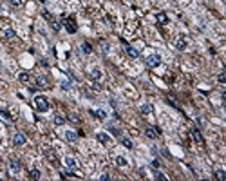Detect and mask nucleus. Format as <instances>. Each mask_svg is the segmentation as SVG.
I'll list each match as a JSON object with an SVG mask.
<instances>
[{"label": "nucleus", "mask_w": 226, "mask_h": 181, "mask_svg": "<svg viewBox=\"0 0 226 181\" xmlns=\"http://www.w3.org/2000/svg\"><path fill=\"white\" fill-rule=\"evenodd\" d=\"M35 107L38 112H47L49 111V100L42 94H38V96H35Z\"/></svg>", "instance_id": "1"}, {"label": "nucleus", "mask_w": 226, "mask_h": 181, "mask_svg": "<svg viewBox=\"0 0 226 181\" xmlns=\"http://www.w3.org/2000/svg\"><path fill=\"white\" fill-rule=\"evenodd\" d=\"M61 25H63V27L67 29V33H71V35H74V33H76V22H74V18H71V16H61Z\"/></svg>", "instance_id": "2"}, {"label": "nucleus", "mask_w": 226, "mask_h": 181, "mask_svg": "<svg viewBox=\"0 0 226 181\" xmlns=\"http://www.w3.org/2000/svg\"><path fill=\"white\" fill-rule=\"evenodd\" d=\"M145 64L150 67V69H154V67H157L161 64V58L157 56V55H148L147 58H145Z\"/></svg>", "instance_id": "3"}, {"label": "nucleus", "mask_w": 226, "mask_h": 181, "mask_svg": "<svg viewBox=\"0 0 226 181\" xmlns=\"http://www.w3.org/2000/svg\"><path fill=\"white\" fill-rule=\"evenodd\" d=\"M96 139H98L100 143H103L105 147H111L112 145V138L109 136V134H105V132H98V134H96Z\"/></svg>", "instance_id": "4"}, {"label": "nucleus", "mask_w": 226, "mask_h": 181, "mask_svg": "<svg viewBox=\"0 0 226 181\" xmlns=\"http://www.w3.org/2000/svg\"><path fill=\"white\" fill-rule=\"evenodd\" d=\"M25 141H27V139H25V136H24L22 132H16L15 136H13V145H16V147L25 145Z\"/></svg>", "instance_id": "5"}, {"label": "nucleus", "mask_w": 226, "mask_h": 181, "mask_svg": "<svg viewBox=\"0 0 226 181\" xmlns=\"http://www.w3.org/2000/svg\"><path fill=\"white\" fill-rule=\"evenodd\" d=\"M145 134H147V138H150V139H156V138L161 134V130H159V127H148V129L145 130Z\"/></svg>", "instance_id": "6"}, {"label": "nucleus", "mask_w": 226, "mask_h": 181, "mask_svg": "<svg viewBox=\"0 0 226 181\" xmlns=\"http://www.w3.org/2000/svg\"><path fill=\"white\" fill-rule=\"evenodd\" d=\"M9 169L13 170V172H20L22 170V163H20V159H16V158H13V159H9Z\"/></svg>", "instance_id": "7"}, {"label": "nucleus", "mask_w": 226, "mask_h": 181, "mask_svg": "<svg viewBox=\"0 0 226 181\" xmlns=\"http://www.w3.org/2000/svg\"><path fill=\"white\" fill-rule=\"evenodd\" d=\"M190 134H192V138H194V141H197L199 145H204V138L201 136V132L197 130V129H192Z\"/></svg>", "instance_id": "8"}, {"label": "nucleus", "mask_w": 226, "mask_h": 181, "mask_svg": "<svg viewBox=\"0 0 226 181\" xmlns=\"http://www.w3.org/2000/svg\"><path fill=\"white\" fill-rule=\"evenodd\" d=\"M152 105H150V103H145V105H141L139 107V112H141V114L143 116H148V114H152Z\"/></svg>", "instance_id": "9"}, {"label": "nucleus", "mask_w": 226, "mask_h": 181, "mask_svg": "<svg viewBox=\"0 0 226 181\" xmlns=\"http://www.w3.org/2000/svg\"><path fill=\"white\" fill-rule=\"evenodd\" d=\"M89 112H91V114H92V116H96V118H100V120H105V118H107V112H105V111H101V109H96V111H94V109H91V111H89Z\"/></svg>", "instance_id": "10"}, {"label": "nucleus", "mask_w": 226, "mask_h": 181, "mask_svg": "<svg viewBox=\"0 0 226 181\" xmlns=\"http://www.w3.org/2000/svg\"><path fill=\"white\" fill-rule=\"evenodd\" d=\"M156 20H157V24H161V25L168 24V16L165 15V13H157V15H156Z\"/></svg>", "instance_id": "11"}, {"label": "nucleus", "mask_w": 226, "mask_h": 181, "mask_svg": "<svg viewBox=\"0 0 226 181\" xmlns=\"http://www.w3.org/2000/svg\"><path fill=\"white\" fill-rule=\"evenodd\" d=\"M65 139H67V141H76L78 134L74 132V130H65Z\"/></svg>", "instance_id": "12"}, {"label": "nucleus", "mask_w": 226, "mask_h": 181, "mask_svg": "<svg viewBox=\"0 0 226 181\" xmlns=\"http://www.w3.org/2000/svg\"><path fill=\"white\" fill-rule=\"evenodd\" d=\"M175 49L184 51V49H186V40H184V38H177V42H175Z\"/></svg>", "instance_id": "13"}, {"label": "nucleus", "mask_w": 226, "mask_h": 181, "mask_svg": "<svg viewBox=\"0 0 226 181\" xmlns=\"http://www.w3.org/2000/svg\"><path fill=\"white\" fill-rule=\"evenodd\" d=\"M119 141H121V145L123 147H127V149H132V141H130V139H128V138H125V136H119Z\"/></svg>", "instance_id": "14"}, {"label": "nucleus", "mask_w": 226, "mask_h": 181, "mask_svg": "<svg viewBox=\"0 0 226 181\" xmlns=\"http://www.w3.org/2000/svg\"><path fill=\"white\" fill-rule=\"evenodd\" d=\"M127 53H128V56H132V58H138V56H139V51L134 49V47H130V45H127Z\"/></svg>", "instance_id": "15"}, {"label": "nucleus", "mask_w": 226, "mask_h": 181, "mask_svg": "<svg viewBox=\"0 0 226 181\" xmlns=\"http://www.w3.org/2000/svg\"><path fill=\"white\" fill-rule=\"evenodd\" d=\"M36 83H38L40 87H42V89H45V87L49 85V82H47V78H44V76H38V78H36Z\"/></svg>", "instance_id": "16"}, {"label": "nucleus", "mask_w": 226, "mask_h": 181, "mask_svg": "<svg viewBox=\"0 0 226 181\" xmlns=\"http://www.w3.org/2000/svg\"><path fill=\"white\" fill-rule=\"evenodd\" d=\"M2 35H4V38H13V36H15V31H13L11 27H5Z\"/></svg>", "instance_id": "17"}, {"label": "nucleus", "mask_w": 226, "mask_h": 181, "mask_svg": "<svg viewBox=\"0 0 226 181\" xmlns=\"http://www.w3.org/2000/svg\"><path fill=\"white\" fill-rule=\"evenodd\" d=\"M60 87H61L63 91H69L71 87H72V83H71V80H63V82L60 83Z\"/></svg>", "instance_id": "18"}, {"label": "nucleus", "mask_w": 226, "mask_h": 181, "mask_svg": "<svg viewBox=\"0 0 226 181\" xmlns=\"http://www.w3.org/2000/svg\"><path fill=\"white\" fill-rule=\"evenodd\" d=\"M65 165L69 167V169H76V161H74V158H65Z\"/></svg>", "instance_id": "19"}, {"label": "nucleus", "mask_w": 226, "mask_h": 181, "mask_svg": "<svg viewBox=\"0 0 226 181\" xmlns=\"http://www.w3.org/2000/svg\"><path fill=\"white\" fill-rule=\"evenodd\" d=\"M91 78H92V80H100V78H101V71H100V69H92V71H91Z\"/></svg>", "instance_id": "20"}, {"label": "nucleus", "mask_w": 226, "mask_h": 181, "mask_svg": "<svg viewBox=\"0 0 226 181\" xmlns=\"http://www.w3.org/2000/svg\"><path fill=\"white\" fill-rule=\"evenodd\" d=\"M116 165H118V167H127V159L123 158V156H118V158H116Z\"/></svg>", "instance_id": "21"}, {"label": "nucleus", "mask_w": 226, "mask_h": 181, "mask_svg": "<svg viewBox=\"0 0 226 181\" xmlns=\"http://www.w3.org/2000/svg\"><path fill=\"white\" fill-rule=\"evenodd\" d=\"M61 178H78V174H74L72 170H63L61 172Z\"/></svg>", "instance_id": "22"}, {"label": "nucleus", "mask_w": 226, "mask_h": 181, "mask_svg": "<svg viewBox=\"0 0 226 181\" xmlns=\"http://www.w3.org/2000/svg\"><path fill=\"white\" fill-rule=\"evenodd\" d=\"M29 178H31V179H40V170L33 169V170L29 172Z\"/></svg>", "instance_id": "23"}, {"label": "nucleus", "mask_w": 226, "mask_h": 181, "mask_svg": "<svg viewBox=\"0 0 226 181\" xmlns=\"http://www.w3.org/2000/svg\"><path fill=\"white\" fill-rule=\"evenodd\" d=\"M154 178H156V179H159V181H165V179H167V176H165L163 172H159V170H156V172H154Z\"/></svg>", "instance_id": "24"}, {"label": "nucleus", "mask_w": 226, "mask_h": 181, "mask_svg": "<svg viewBox=\"0 0 226 181\" xmlns=\"http://www.w3.org/2000/svg\"><path fill=\"white\" fill-rule=\"evenodd\" d=\"M54 123H56V125H63V123H65V118L58 114L56 118H54Z\"/></svg>", "instance_id": "25"}, {"label": "nucleus", "mask_w": 226, "mask_h": 181, "mask_svg": "<svg viewBox=\"0 0 226 181\" xmlns=\"http://www.w3.org/2000/svg\"><path fill=\"white\" fill-rule=\"evenodd\" d=\"M18 80L20 82H29V74H27V72H22V74L18 76Z\"/></svg>", "instance_id": "26"}, {"label": "nucleus", "mask_w": 226, "mask_h": 181, "mask_svg": "<svg viewBox=\"0 0 226 181\" xmlns=\"http://www.w3.org/2000/svg\"><path fill=\"white\" fill-rule=\"evenodd\" d=\"M0 116L5 118V120H11V114H9L8 111H4V109H0Z\"/></svg>", "instance_id": "27"}, {"label": "nucleus", "mask_w": 226, "mask_h": 181, "mask_svg": "<svg viewBox=\"0 0 226 181\" xmlns=\"http://www.w3.org/2000/svg\"><path fill=\"white\" fill-rule=\"evenodd\" d=\"M81 51H83V53H87V55H89V53L92 51V47H91L89 44H83V45H81Z\"/></svg>", "instance_id": "28"}, {"label": "nucleus", "mask_w": 226, "mask_h": 181, "mask_svg": "<svg viewBox=\"0 0 226 181\" xmlns=\"http://www.w3.org/2000/svg\"><path fill=\"white\" fill-rule=\"evenodd\" d=\"M51 27H53V31H60L61 25H60L58 22H54V20H51Z\"/></svg>", "instance_id": "29"}, {"label": "nucleus", "mask_w": 226, "mask_h": 181, "mask_svg": "<svg viewBox=\"0 0 226 181\" xmlns=\"http://www.w3.org/2000/svg\"><path fill=\"white\" fill-rule=\"evenodd\" d=\"M215 178H217V179H224V178H226L224 170H217V172H215Z\"/></svg>", "instance_id": "30"}, {"label": "nucleus", "mask_w": 226, "mask_h": 181, "mask_svg": "<svg viewBox=\"0 0 226 181\" xmlns=\"http://www.w3.org/2000/svg\"><path fill=\"white\" fill-rule=\"evenodd\" d=\"M47 158H49V161H51L53 165H58V161H56V158H54V154H49V152H47Z\"/></svg>", "instance_id": "31"}, {"label": "nucleus", "mask_w": 226, "mask_h": 181, "mask_svg": "<svg viewBox=\"0 0 226 181\" xmlns=\"http://www.w3.org/2000/svg\"><path fill=\"white\" fill-rule=\"evenodd\" d=\"M109 130H111L114 136H121V132H119V129H116V127H109Z\"/></svg>", "instance_id": "32"}, {"label": "nucleus", "mask_w": 226, "mask_h": 181, "mask_svg": "<svg viewBox=\"0 0 226 181\" xmlns=\"http://www.w3.org/2000/svg\"><path fill=\"white\" fill-rule=\"evenodd\" d=\"M42 16H44L45 20H49V22L53 20V16H51V13H49V11H44V13H42Z\"/></svg>", "instance_id": "33"}, {"label": "nucleus", "mask_w": 226, "mask_h": 181, "mask_svg": "<svg viewBox=\"0 0 226 181\" xmlns=\"http://www.w3.org/2000/svg\"><path fill=\"white\" fill-rule=\"evenodd\" d=\"M100 47H101V51H103V53H109V44H107V42H101Z\"/></svg>", "instance_id": "34"}, {"label": "nucleus", "mask_w": 226, "mask_h": 181, "mask_svg": "<svg viewBox=\"0 0 226 181\" xmlns=\"http://www.w3.org/2000/svg\"><path fill=\"white\" fill-rule=\"evenodd\" d=\"M69 120H71L72 123H78V122H80V118H78L76 114H69Z\"/></svg>", "instance_id": "35"}, {"label": "nucleus", "mask_w": 226, "mask_h": 181, "mask_svg": "<svg viewBox=\"0 0 226 181\" xmlns=\"http://www.w3.org/2000/svg\"><path fill=\"white\" fill-rule=\"evenodd\" d=\"M217 80H219L221 83H224V82H226V74H224V72H221V74L217 76Z\"/></svg>", "instance_id": "36"}, {"label": "nucleus", "mask_w": 226, "mask_h": 181, "mask_svg": "<svg viewBox=\"0 0 226 181\" xmlns=\"http://www.w3.org/2000/svg\"><path fill=\"white\" fill-rule=\"evenodd\" d=\"M11 4L15 5V8H18V5H22V0H11Z\"/></svg>", "instance_id": "37"}, {"label": "nucleus", "mask_w": 226, "mask_h": 181, "mask_svg": "<svg viewBox=\"0 0 226 181\" xmlns=\"http://www.w3.org/2000/svg\"><path fill=\"white\" fill-rule=\"evenodd\" d=\"M100 179H101V181H109V179H111V178H109V174H103V176H101Z\"/></svg>", "instance_id": "38"}, {"label": "nucleus", "mask_w": 226, "mask_h": 181, "mask_svg": "<svg viewBox=\"0 0 226 181\" xmlns=\"http://www.w3.org/2000/svg\"><path fill=\"white\" fill-rule=\"evenodd\" d=\"M152 167H154V169H157V167H159V161H157V159H154V161H152Z\"/></svg>", "instance_id": "39"}]
</instances>
